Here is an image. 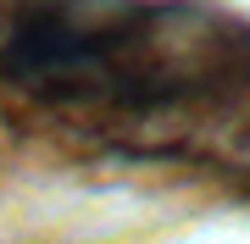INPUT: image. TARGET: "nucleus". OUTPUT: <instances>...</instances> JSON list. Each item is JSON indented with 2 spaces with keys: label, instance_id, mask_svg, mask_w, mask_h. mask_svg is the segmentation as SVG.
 Wrapping results in <instances>:
<instances>
[{
  "label": "nucleus",
  "instance_id": "obj_1",
  "mask_svg": "<svg viewBox=\"0 0 250 244\" xmlns=\"http://www.w3.org/2000/svg\"><path fill=\"white\" fill-rule=\"evenodd\" d=\"M250 73V28L206 0H0V83L39 106L167 111Z\"/></svg>",
  "mask_w": 250,
  "mask_h": 244
}]
</instances>
